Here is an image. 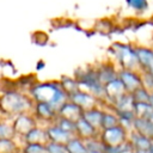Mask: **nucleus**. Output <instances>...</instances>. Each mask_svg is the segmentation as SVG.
Masks as SVG:
<instances>
[{"label": "nucleus", "instance_id": "9d476101", "mask_svg": "<svg viewBox=\"0 0 153 153\" xmlns=\"http://www.w3.org/2000/svg\"><path fill=\"white\" fill-rule=\"evenodd\" d=\"M32 128H35V120L32 117L27 116V115H24V114L18 115V117L13 122L14 133H18V134H20L23 136L26 133H29Z\"/></svg>", "mask_w": 153, "mask_h": 153}, {"label": "nucleus", "instance_id": "39448f33", "mask_svg": "<svg viewBox=\"0 0 153 153\" xmlns=\"http://www.w3.org/2000/svg\"><path fill=\"white\" fill-rule=\"evenodd\" d=\"M120 80L122 81V84L126 87V91L128 93H133L135 90H137L139 87L142 86L141 82V76H139L134 71L130 69H122L118 74Z\"/></svg>", "mask_w": 153, "mask_h": 153}, {"label": "nucleus", "instance_id": "f3484780", "mask_svg": "<svg viewBox=\"0 0 153 153\" xmlns=\"http://www.w3.org/2000/svg\"><path fill=\"white\" fill-rule=\"evenodd\" d=\"M97 76H98V80L100 81V84L105 85L106 82L116 79L118 75H117L116 71L114 69V67H111V66H102L99 68V71H97Z\"/></svg>", "mask_w": 153, "mask_h": 153}, {"label": "nucleus", "instance_id": "4be33fe9", "mask_svg": "<svg viewBox=\"0 0 153 153\" xmlns=\"http://www.w3.org/2000/svg\"><path fill=\"white\" fill-rule=\"evenodd\" d=\"M130 94H131V97H133V99H134L135 103H149V96H151V93L143 86L139 87L137 90H135Z\"/></svg>", "mask_w": 153, "mask_h": 153}, {"label": "nucleus", "instance_id": "6ab92c4d", "mask_svg": "<svg viewBox=\"0 0 153 153\" xmlns=\"http://www.w3.org/2000/svg\"><path fill=\"white\" fill-rule=\"evenodd\" d=\"M153 106L149 103H134V115L136 118H149Z\"/></svg>", "mask_w": 153, "mask_h": 153}, {"label": "nucleus", "instance_id": "f8f14e48", "mask_svg": "<svg viewBox=\"0 0 153 153\" xmlns=\"http://www.w3.org/2000/svg\"><path fill=\"white\" fill-rule=\"evenodd\" d=\"M24 139L26 143H39V145H47L49 142L47 130H42L39 128H32L29 133L24 135Z\"/></svg>", "mask_w": 153, "mask_h": 153}, {"label": "nucleus", "instance_id": "c85d7f7f", "mask_svg": "<svg viewBox=\"0 0 153 153\" xmlns=\"http://www.w3.org/2000/svg\"><path fill=\"white\" fill-rule=\"evenodd\" d=\"M148 153H153V143H151V147L148 149Z\"/></svg>", "mask_w": 153, "mask_h": 153}, {"label": "nucleus", "instance_id": "f257e3e1", "mask_svg": "<svg viewBox=\"0 0 153 153\" xmlns=\"http://www.w3.org/2000/svg\"><path fill=\"white\" fill-rule=\"evenodd\" d=\"M31 93L37 102L48 103L56 110L68 99V96L65 93L61 85L53 84V82L36 85L32 87Z\"/></svg>", "mask_w": 153, "mask_h": 153}, {"label": "nucleus", "instance_id": "bb28decb", "mask_svg": "<svg viewBox=\"0 0 153 153\" xmlns=\"http://www.w3.org/2000/svg\"><path fill=\"white\" fill-rule=\"evenodd\" d=\"M14 135L13 126L0 123V139H11Z\"/></svg>", "mask_w": 153, "mask_h": 153}, {"label": "nucleus", "instance_id": "a211bd4d", "mask_svg": "<svg viewBox=\"0 0 153 153\" xmlns=\"http://www.w3.org/2000/svg\"><path fill=\"white\" fill-rule=\"evenodd\" d=\"M65 146L67 153H87V148L80 137H72Z\"/></svg>", "mask_w": 153, "mask_h": 153}, {"label": "nucleus", "instance_id": "4468645a", "mask_svg": "<svg viewBox=\"0 0 153 153\" xmlns=\"http://www.w3.org/2000/svg\"><path fill=\"white\" fill-rule=\"evenodd\" d=\"M102 116H103V112L94 108L84 110V112H82V118H85L96 130L100 129V127H102Z\"/></svg>", "mask_w": 153, "mask_h": 153}, {"label": "nucleus", "instance_id": "393cba45", "mask_svg": "<svg viewBox=\"0 0 153 153\" xmlns=\"http://www.w3.org/2000/svg\"><path fill=\"white\" fill-rule=\"evenodd\" d=\"M16 145L10 139H0V153H14Z\"/></svg>", "mask_w": 153, "mask_h": 153}, {"label": "nucleus", "instance_id": "b1692460", "mask_svg": "<svg viewBox=\"0 0 153 153\" xmlns=\"http://www.w3.org/2000/svg\"><path fill=\"white\" fill-rule=\"evenodd\" d=\"M56 126H59L60 128L72 133V134H75V122H72L67 118H63L61 116H57V123Z\"/></svg>", "mask_w": 153, "mask_h": 153}, {"label": "nucleus", "instance_id": "6e6552de", "mask_svg": "<svg viewBox=\"0 0 153 153\" xmlns=\"http://www.w3.org/2000/svg\"><path fill=\"white\" fill-rule=\"evenodd\" d=\"M96 97L92 96L91 93L88 92H85V91H81V90H78L75 93H73L71 97H69V100H72L73 103H75L76 105H79L82 110H88V109H92L96 104Z\"/></svg>", "mask_w": 153, "mask_h": 153}, {"label": "nucleus", "instance_id": "5701e85b", "mask_svg": "<svg viewBox=\"0 0 153 153\" xmlns=\"http://www.w3.org/2000/svg\"><path fill=\"white\" fill-rule=\"evenodd\" d=\"M126 4L129 8L139 13H143L148 10V0H126Z\"/></svg>", "mask_w": 153, "mask_h": 153}, {"label": "nucleus", "instance_id": "2eb2a0df", "mask_svg": "<svg viewBox=\"0 0 153 153\" xmlns=\"http://www.w3.org/2000/svg\"><path fill=\"white\" fill-rule=\"evenodd\" d=\"M36 115L43 120H53L56 116L57 114V110L55 108H53L50 104L48 103H43V102H37V105H36Z\"/></svg>", "mask_w": 153, "mask_h": 153}, {"label": "nucleus", "instance_id": "0eeeda50", "mask_svg": "<svg viewBox=\"0 0 153 153\" xmlns=\"http://www.w3.org/2000/svg\"><path fill=\"white\" fill-rule=\"evenodd\" d=\"M104 93H105V97H108L109 99H111L115 103L128 92L126 91L124 85L122 84V81L117 76L116 79H114V80H111L104 85Z\"/></svg>", "mask_w": 153, "mask_h": 153}, {"label": "nucleus", "instance_id": "f03ea898", "mask_svg": "<svg viewBox=\"0 0 153 153\" xmlns=\"http://www.w3.org/2000/svg\"><path fill=\"white\" fill-rule=\"evenodd\" d=\"M30 100L17 92H8L2 96L0 100V108L7 114H22L30 109Z\"/></svg>", "mask_w": 153, "mask_h": 153}, {"label": "nucleus", "instance_id": "9b49d317", "mask_svg": "<svg viewBox=\"0 0 153 153\" xmlns=\"http://www.w3.org/2000/svg\"><path fill=\"white\" fill-rule=\"evenodd\" d=\"M96 131L97 130L82 117L75 122V134H78V137L80 139H92L96 136Z\"/></svg>", "mask_w": 153, "mask_h": 153}, {"label": "nucleus", "instance_id": "1a4fd4ad", "mask_svg": "<svg viewBox=\"0 0 153 153\" xmlns=\"http://www.w3.org/2000/svg\"><path fill=\"white\" fill-rule=\"evenodd\" d=\"M47 135H48V139L50 142H56V143H61V145H66L73 137L72 133L60 128L59 126H54V127L48 128Z\"/></svg>", "mask_w": 153, "mask_h": 153}, {"label": "nucleus", "instance_id": "20e7f679", "mask_svg": "<svg viewBox=\"0 0 153 153\" xmlns=\"http://www.w3.org/2000/svg\"><path fill=\"white\" fill-rule=\"evenodd\" d=\"M126 139H127L126 129L122 126H116L112 128L103 129L100 141L106 147H118L126 141Z\"/></svg>", "mask_w": 153, "mask_h": 153}, {"label": "nucleus", "instance_id": "cd10ccee", "mask_svg": "<svg viewBox=\"0 0 153 153\" xmlns=\"http://www.w3.org/2000/svg\"><path fill=\"white\" fill-rule=\"evenodd\" d=\"M87 153H104V151H87Z\"/></svg>", "mask_w": 153, "mask_h": 153}, {"label": "nucleus", "instance_id": "412c9836", "mask_svg": "<svg viewBox=\"0 0 153 153\" xmlns=\"http://www.w3.org/2000/svg\"><path fill=\"white\" fill-rule=\"evenodd\" d=\"M61 87L65 91V93L68 96V98L79 90L78 81L72 78H63V80L61 81Z\"/></svg>", "mask_w": 153, "mask_h": 153}, {"label": "nucleus", "instance_id": "aec40b11", "mask_svg": "<svg viewBox=\"0 0 153 153\" xmlns=\"http://www.w3.org/2000/svg\"><path fill=\"white\" fill-rule=\"evenodd\" d=\"M120 126V117L116 114H109V112H103L102 116V129H108V128H112Z\"/></svg>", "mask_w": 153, "mask_h": 153}, {"label": "nucleus", "instance_id": "dca6fc26", "mask_svg": "<svg viewBox=\"0 0 153 153\" xmlns=\"http://www.w3.org/2000/svg\"><path fill=\"white\" fill-rule=\"evenodd\" d=\"M130 143L134 146V148L136 151H148L149 147H151V143H152V140L139 134V133H134L131 135V140H130Z\"/></svg>", "mask_w": 153, "mask_h": 153}, {"label": "nucleus", "instance_id": "c756f323", "mask_svg": "<svg viewBox=\"0 0 153 153\" xmlns=\"http://www.w3.org/2000/svg\"><path fill=\"white\" fill-rule=\"evenodd\" d=\"M148 120H149V121H151V122H153V112H152V115H151V117H149V118H148Z\"/></svg>", "mask_w": 153, "mask_h": 153}, {"label": "nucleus", "instance_id": "a878e982", "mask_svg": "<svg viewBox=\"0 0 153 153\" xmlns=\"http://www.w3.org/2000/svg\"><path fill=\"white\" fill-rule=\"evenodd\" d=\"M24 153H47V148L45 145L26 143V147L24 148Z\"/></svg>", "mask_w": 153, "mask_h": 153}, {"label": "nucleus", "instance_id": "ddd939ff", "mask_svg": "<svg viewBox=\"0 0 153 153\" xmlns=\"http://www.w3.org/2000/svg\"><path fill=\"white\" fill-rule=\"evenodd\" d=\"M133 127L135 128L136 133L153 140V122L148 118H136L133 122Z\"/></svg>", "mask_w": 153, "mask_h": 153}, {"label": "nucleus", "instance_id": "423d86ee", "mask_svg": "<svg viewBox=\"0 0 153 153\" xmlns=\"http://www.w3.org/2000/svg\"><path fill=\"white\" fill-rule=\"evenodd\" d=\"M82 112H84V110L79 105L73 103L72 100H69V102L66 100L57 109L59 116H61L63 118H67V120H69L72 122H76L79 118H81L82 117Z\"/></svg>", "mask_w": 153, "mask_h": 153}, {"label": "nucleus", "instance_id": "7ed1b4c3", "mask_svg": "<svg viewBox=\"0 0 153 153\" xmlns=\"http://www.w3.org/2000/svg\"><path fill=\"white\" fill-rule=\"evenodd\" d=\"M112 50H114L117 60L122 65L123 69L134 71L135 68L140 67L135 48H133L131 45L122 44V43H116V44L112 45Z\"/></svg>", "mask_w": 153, "mask_h": 153}]
</instances>
